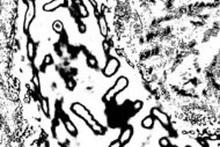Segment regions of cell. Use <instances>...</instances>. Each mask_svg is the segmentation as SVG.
Segmentation results:
<instances>
[{
    "instance_id": "6da1fadb",
    "label": "cell",
    "mask_w": 220,
    "mask_h": 147,
    "mask_svg": "<svg viewBox=\"0 0 220 147\" xmlns=\"http://www.w3.org/2000/svg\"><path fill=\"white\" fill-rule=\"evenodd\" d=\"M71 109H72V111H73L77 116L82 118L91 127H93L94 125L97 124V122L93 118V116L89 114V111H88L82 104H80V103H73L72 107H71Z\"/></svg>"
},
{
    "instance_id": "7a4b0ae2",
    "label": "cell",
    "mask_w": 220,
    "mask_h": 147,
    "mask_svg": "<svg viewBox=\"0 0 220 147\" xmlns=\"http://www.w3.org/2000/svg\"><path fill=\"white\" fill-rule=\"evenodd\" d=\"M127 85H129V80L126 79L125 77L118 78L117 81L115 82V86L110 89V90H108V93L105 94L104 100H105V101H110L117 93H121L122 90H124V89L127 87Z\"/></svg>"
},
{
    "instance_id": "3957f363",
    "label": "cell",
    "mask_w": 220,
    "mask_h": 147,
    "mask_svg": "<svg viewBox=\"0 0 220 147\" xmlns=\"http://www.w3.org/2000/svg\"><path fill=\"white\" fill-rule=\"evenodd\" d=\"M118 68H119V60L116 58H110L103 70V74L105 77H112Z\"/></svg>"
},
{
    "instance_id": "277c9868",
    "label": "cell",
    "mask_w": 220,
    "mask_h": 147,
    "mask_svg": "<svg viewBox=\"0 0 220 147\" xmlns=\"http://www.w3.org/2000/svg\"><path fill=\"white\" fill-rule=\"evenodd\" d=\"M34 16H35V6H34V4H32V1H29V4H28V9H27L26 15H25V25H23L25 30H27L29 28L30 22L32 21Z\"/></svg>"
},
{
    "instance_id": "5b68a950",
    "label": "cell",
    "mask_w": 220,
    "mask_h": 147,
    "mask_svg": "<svg viewBox=\"0 0 220 147\" xmlns=\"http://www.w3.org/2000/svg\"><path fill=\"white\" fill-rule=\"evenodd\" d=\"M152 114H153V116L157 118V120H159L163 126H169L170 120H169V117H168L164 113H162L161 110H159V109H157V108H154V109H152Z\"/></svg>"
},
{
    "instance_id": "8992f818",
    "label": "cell",
    "mask_w": 220,
    "mask_h": 147,
    "mask_svg": "<svg viewBox=\"0 0 220 147\" xmlns=\"http://www.w3.org/2000/svg\"><path fill=\"white\" fill-rule=\"evenodd\" d=\"M66 2V0H52L45 5H43V11L45 12H52L57 8H59L60 6H64Z\"/></svg>"
},
{
    "instance_id": "52a82bcc",
    "label": "cell",
    "mask_w": 220,
    "mask_h": 147,
    "mask_svg": "<svg viewBox=\"0 0 220 147\" xmlns=\"http://www.w3.org/2000/svg\"><path fill=\"white\" fill-rule=\"evenodd\" d=\"M131 137H132V129L131 127H126L125 130L122 132L121 137H119V141L124 146V145H126L129 143V140L131 139Z\"/></svg>"
},
{
    "instance_id": "ba28073f",
    "label": "cell",
    "mask_w": 220,
    "mask_h": 147,
    "mask_svg": "<svg viewBox=\"0 0 220 147\" xmlns=\"http://www.w3.org/2000/svg\"><path fill=\"white\" fill-rule=\"evenodd\" d=\"M98 27H100L101 35L105 37L108 35V25H107V21L104 19V16H100V19H98Z\"/></svg>"
},
{
    "instance_id": "9c48e42d",
    "label": "cell",
    "mask_w": 220,
    "mask_h": 147,
    "mask_svg": "<svg viewBox=\"0 0 220 147\" xmlns=\"http://www.w3.org/2000/svg\"><path fill=\"white\" fill-rule=\"evenodd\" d=\"M153 125H154V118L152 117V116L145 117L143 119V122H141V126L144 129H147V130H151L153 127Z\"/></svg>"
},
{
    "instance_id": "30bf717a",
    "label": "cell",
    "mask_w": 220,
    "mask_h": 147,
    "mask_svg": "<svg viewBox=\"0 0 220 147\" xmlns=\"http://www.w3.org/2000/svg\"><path fill=\"white\" fill-rule=\"evenodd\" d=\"M65 129L67 130V132H70L71 134H73V136H75L77 134V127H75V125L71 122V120H65Z\"/></svg>"
},
{
    "instance_id": "8fae6325",
    "label": "cell",
    "mask_w": 220,
    "mask_h": 147,
    "mask_svg": "<svg viewBox=\"0 0 220 147\" xmlns=\"http://www.w3.org/2000/svg\"><path fill=\"white\" fill-rule=\"evenodd\" d=\"M27 55L30 59H32L35 56V45L32 41H29L28 44H27Z\"/></svg>"
},
{
    "instance_id": "7c38bea8",
    "label": "cell",
    "mask_w": 220,
    "mask_h": 147,
    "mask_svg": "<svg viewBox=\"0 0 220 147\" xmlns=\"http://www.w3.org/2000/svg\"><path fill=\"white\" fill-rule=\"evenodd\" d=\"M79 13H80V15H81L82 18H87L88 14H89L88 11H87V8H86V6L82 5V4L79 5Z\"/></svg>"
},
{
    "instance_id": "4fadbf2b",
    "label": "cell",
    "mask_w": 220,
    "mask_h": 147,
    "mask_svg": "<svg viewBox=\"0 0 220 147\" xmlns=\"http://www.w3.org/2000/svg\"><path fill=\"white\" fill-rule=\"evenodd\" d=\"M42 109H43L44 114L48 116V115H49V103H48V100H46V98H43V100H42Z\"/></svg>"
},
{
    "instance_id": "5bb4252c",
    "label": "cell",
    "mask_w": 220,
    "mask_h": 147,
    "mask_svg": "<svg viewBox=\"0 0 220 147\" xmlns=\"http://www.w3.org/2000/svg\"><path fill=\"white\" fill-rule=\"evenodd\" d=\"M53 30L57 31V32H60V31L63 30V23H62L60 21H56V22L53 23Z\"/></svg>"
},
{
    "instance_id": "9a60e30c",
    "label": "cell",
    "mask_w": 220,
    "mask_h": 147,
    "mask_svg": "<svg viewBox=\"0 0 220 147\" xmlns=\"http://www.w3.org/2000/svg\"><path fill=\"white\" fill-rule=\"evenodd\" d=\"M159 145H160V146H169V145H170V141L168 140V138L162 137V138H160V140H159Z\"/></svg>"
},
{
    "instance_id": "2e32d148",
    "label": "cell",
    "mask_w": 220,
    "mask_h": 147,
    "mask_svg": "<svg viewBox=\"0 0 220 147\" xmlns=\"http://www.w3.org/2000/svg\"><path fill=\"white\" fill-rule=\"evenodd\" d=\"M32 84H34L36 87H39V80H38V77H37V75H34V77H32Z\"/></svg>"
},
{
    "instance_id": "e0dca14e",
    "label": "cell",
    "mask_w": 220,
    "mask_h": 147,
    "mask_svg": "<svg viewBox=\"0 0 220 147\" xmlns=\"http://www.w3.org/2000/svg\"><path fill=\"white\" fill-rule=\"evenodd\" d=\"M141 107H143V103H141L140 101H137V102L134 103V106H133V108H134L136 110H139V109H141Z\"/></svg>"
},
{
    "instance_id": "ac0fdd59",
    "label": "cell",
    "mask_w": 220,
    "mask_h": 147,
    "mask_svg": "<svg viewBox=\"0 0 220 147\" xmlns=\"http://www.w3.org/2000/svg\"><path fill=\"white\" fill-rule=\"evenodd\" d=\"M115 146L121 147V146H123V145H122V143H121L119 140H116V141H112V143L110 144V147H115Z\"/></svg>"
},
{
    "instance_id": "d6986e66",
    "label": "cell",
    "mask_w": 220,
    "mask_h": 147,
    "mask_svg": "<svg viewBox=\"0 0 220 147\" xmlns=\"http://www.w3.org/2000/svg\"><path fill=\"white\" fill-rule=\"evenodd\" d=\"M51 63H52V58H51L50 55H48V56L44 58V64H48V65H49V64H51Z\"/></svg>"
},
{
    "instance_id": "ffe728a7",
    "label": "cell",
    "mask_w": 220,
    "mask_h": 147,
    "mask_svg": "<svg viewBox=\"0 0 220 147\" xmlns=\"http://www.w3.org/2000/svg\"><path fill=\"white\" fill-rule=\"evenodd\" d=\"M88 64H89L91 66H95V65H96V60H95L94 58H89L88 59Z\"/></svg>"
},
{
    "instance_id": "44dd1931",
    "label": "cell",
    "mask_w": 220,
    "mask_h": 147,
    "mask_svg": "<svg viewBox=\"0 0 220 147\" xmlns=\"http://www.w3.org/2000/svg\"><path fill=\"white\" fill-rule=\"evenodd\" d=\"M103 50H104L105 52L109 50V44H108V42H103Z\"/></svg>"
},
{
    "instance_id": "7402d4cb",
    "label": "cell",
    "mask_w": 220,
    "mask_h": 147,
    "mask_svg": "<svg viewBox=\"0 0 220 147\" xmlns=\"http://www.w3.org/2000/svg\"><path fill=\"white\" fill-rule=\"evenodd\" d=\"M89 2H92V5H93L94 7H96V6H97V5H96V1H95V0H89Z\"/></svg>"
},
{
    "instance_id": "603a6c76",
    "label": "cell",
    "mask_w": 220,
    "mask_h": 147,
    "mask_svg": "<svg viewBox=\"0 0 220 147\" xmlns=\"http://www.w3.org/2000/svg\"><path fill=\"white\" fill-rule=\"evenodd\" d=\"M75 1H77V0H75Z\"/></svg>"
}]
</instances>
